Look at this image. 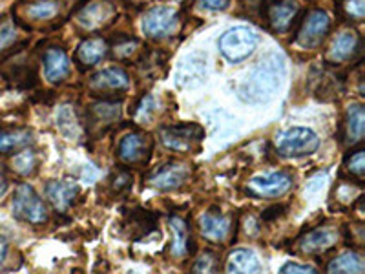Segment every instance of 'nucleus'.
Masks as SVG:
<instances>
[{
	"instance_id": "33",
	"label": "nucleus",
	"mask_w": 365,
	"mask_h": 274,
	"mask_svg": "<svg viewBox=\"0 0 365 274\" xmlns=\"http://www.w3.org/2000/svg\"><path fill=\"white\" fill-rule=\"evenodd\" d=\"M345 168L351 176L358 178L360 181L364 178V172H365V152L364 148H358L354 152H351V156L345 158Z\"/></svg>"
},
{
	"instance_id": "40",
	"label": "nucleus",
	"mask_w": 365,
	"mask_h": 274,
	"mask_svg": "<svg viewBox=\"0 0 365 274\" xmlns=\"http://www.w3.org/2000/svg\"><path fill=\"white\" fill-rule=\"evenodd\" d=\"M8 250H9V243H8V238L4 234L0 233V265L4 263L6 256H8Z\"/></svg>"
},
{
	"instance_id": "17",
	"label": "nucleus",
	"mask_w": 365,
	"mask_h": 274,
	"mask_svg": "<svg viewBox=\"0 0 365 274\" xmlns=\"http://www.w3.org/2000/svg\"><path fill=\"white\" fill-rule=\"evenodd\" d=\"M207 77V59L201 54H192L179 63L175 71V83L181 88L201 84Z\"/></svg>"
},
{
	"instance_id": "30",
	"label": "nucleus",
	"mask_w": 365,
	"mask_h": 274,
	"mask_svg": "<svg viewBox=\"0 0 365 274\" xmlns=\"http://www.w3.org/2000/svg\"><path fill=\"white\" fill-rule=\"evenodd\" d=\"M220 267V258L216 253H203L194 260L190 274H216Z\"/></svg>"
},
{
	"instance_id": "32",
	"label": "nucleus",
	"mask_w": 365,
	"mask_h": 274,
	"mask_svg": "<svg viewBox=\"0 0 365 274\" xmlns=\"http://www.w3.org/2000/svg\"><path fill=\"white\" fill-rule=\"evenodd\" d=\"M341 15L354 22H361L365 17V0H338Z\"/></svg>"
},
{
	"instance_id": "4",
	"label": "nucleus",
	"mask_w": 365,
	"mask_h": 274,
	"mask_svg": "<svg viewBox=\"0 0 365 274\" xmlns=\"http://www.w3.org/2000/svg\"><path fill=\"white\" fill-rule=\"evenodd\" d=\"M319 146V137L311 128L294 126L283 132L276 141V150L283 158H303L314 154Z\"/></svg>"
},
{
	"instance_id": "3",
	"label": "nucleus",
	"mask_w": 365,
	"mask_h": 274,
	"mask_svg": "<svg viewBox=\"0 0 365 274\" xmlns=\"http://www.w3.org/2000/svg\"><path fill=\"white\" fill-rule=\"evenodd\" d=\"M161 143L172 152H181L188 154L194 150L200 148L201 141L205 137V130L195 123H187V125H174V126H163L159 130Z\"/></svg>"
},
{
	"instance_id": "21",
	"label": "nucleus",
	"mask_w": 365,
	"mask_h": 274,
	"mask_svg": "<svg viewBox=\"0 0 365 274\" xmlns=\"http://www.w3.org/2000/svg\"><path fill=\"white\" fill-rule=\"evenodd\" d=\"M158 225V216L146 208H133L125 221V228L128 230L132 240H143L150 233H154Z\"/></svg>"
},
{
	"instance_id": "14",
	"label": "nucleus",
	"mask_w": 365,
	"mask_h": 274,
	"mask_svg": "<svg viewBox=\"0 0 365 274\" xmlns=\"http://www.w3.org/2000/svg\"><path fill=\"white\" fill-rule=\"evenodd\" d=\"M46 198L53 205V208L61 214L68 212L71 208V205L75 203V200L79 198L81 188L75 181L70 179H63V181H48L46 183Z\"/></svg>"
},
{
	"instance_id": "22",
	"label": "nucleus",
	"mask_w": 365,
	"mask_h": 274,
	"mask_svg": "<svg viewBox=\"0 0 365 274\" xmlns=\"http://www.w3.org/2000/svg\"><path fill=\"white\" fill-rule=\"evenodd\" d=\"M365 133V112L364 106L358 103L351 104L345 113L344 123V143L349 146H354L364 139Z\"/></svg>"
},
{
	"instance_id": "37",
	"label": "nucleus",
	"mask_w": 365,
	"mask_h": 274,
	"mask_svg": "<svg viewBox=\"0 0 365 274\" xmlns=\"http://www.w3.org/2000/svg\"><path fill=\"white\" fill-rule=\"evenodd\" d=\"M279 274H318L316 269L307 265H299V263H285Z\"/></svg>"
},
{
	"instance_id": "9",
	"label": "nucleus",
	"mask_w": 365,
	"mask_h": 274,
	"mask_svg": "<svg viewBox=\"0 0 365 274\" xmlns=\"http://www.w3.org/2000/svg\"><path fill=\"white\" fill-rule=\"evenodd\" d=\"M117 11L110 0H88L75 13V22L84 31H99L113 22Z\"/></svg>"
},
{
	"instance_id": "2",
	"label": "nucleus",
	"mask_w": 365,
	"mask_h": 274,
	"mask_svg": "<svg viewBox=\"0 0 365 274\" xmlns=\"http://www.w3.org/2000/svg\"><path fill=\"white\" fill-rule=\"evenodd\" d=\"M13 216L29 225H44L48 221V208L41 196L28 183H19L13 194Z\"/></svg>"
},
{
	"instance_id": "20",
	"label": "nucleus",
	"mask_w": 365,
	"mask_h": 274,
	"mask_svg": "<svg viewBox=\"0 0 365 274\" xmlns=\"http://www.w3.org/2000/svg\"><path fill=\"white\" fill-rule=\"evenodd\" d=\"M172 230V241H170V254L172 258H181L188 256L194 250V243H192L190 230H188V223L182 218L172 216L168 220Z\"/></svg>"
},
{
	"instance_id": "34",
	"label": "nucleus",
	"mask_w": 365,
	"mask_h": 274,
	"mask_svg": "<svg viewBox=\"0 0 365 274\" xmlns=\"http://www.w3.org/2000/svg\"><path fill=\"white\" fill-rule=\"evenodd\" d=\"M139 48H141V42L137 41V39H120V41L113 46V55H115L117 59H120V61H128V59H132L133 55L139 51Z\"/></svg>"
},
{
	"instance_id": "18",
	"label": "nucleus",
	"mask_w": 365,
	"mask_h": 274,
	"mask_svg": "<svg viewBox=\"0 0 365 274\" xmlns=\"http://www.w3.org/2000/svg\"><path fill=\"white\" fill-rule=\"evenodd\" d=\"M361 41L358 34L354 31H344L336 37V41L332 42L331 50L327 51V61L332 64L347 63L351 59L356 57L360 54Z\"/></svg>"
},
{
	"instance_id": "10",
	"label": "nucleus",
	"mask_w": 365,
	"mask_h": 274,
	"mask_svg": "<svg viewBox=\"0 0 365 274\" xmlns=\"http://www.w3.org/2000/svg\"><path fill=\"white\" fill-rule=\"evenodd\" d=\"M329 29H331V17L324 9H312L305 15V19L299 24L298 34H296V42H298L302 48H318L324 39L327 37Z\"/></svg>"
},
{
	"instance_id": "13",
	"label": "nucleus",
	"mask_w": 365,
	"mask_h": 274,
	"mask_svg": "<svg viewBox=\"0 0 365 274\" xmlns=\"http://www.w3.org/2000/svg\"><path fill=\"white\" fill-rule=\"evenodd\" d=\"M200 230L212 243H223L230 234L234 236L232 220L225 216L223 212L216 210V208L205 212L203 216L200 218Z\"/></svg>"
},
{
	"instance_id": "28",
	"label": "nucleus",
	"mask_w": 365,
	"mask_h": 274,
	"mask_svg": "<svg viewBox=\"0 0 365 274\" xmlns=\"http://www.w3.org/2000/svg\"><path fill=\"white\" fill-rule=\"evenodd\" d=\"M120 108L117 103H108V101H103V103L93 104L90 108V123L91 126L96 128H108L113 123L119 121Z\"/></svg>"
},
{
	"instance_id": "24",
	"label": "nucleus",
	"mask_w": 365,
	"mask_h": 274,
	"mask_svg": "<svg viewBox=\"0 0 365 274\" xmlns=\"http://www.w3.org/2000/svg\"><path fill=\"white\" fill-rule=\"evenodd\" d=\"M108 42L104 41L103 37H90L81 42L75 57L83 66H96L97 63H101L108 55Z\"/></svg>"
},
{
	"instance_id": "38",
	"label": "nucleus",
	"mask_w": 365,
	"mask_h": 274,
	"mask_svg": "<svg viewBox=\"0 0 365 274\" xmlns=\"http://www.w3.org/2000/svg\"><path fill=\"white\" fill-rule=\"evenodd\" d=\"M285 212H287L285 205H274V207L267 208V210L263 212L262 220L263 221H274V220H278V218H282Z\"/></svg>"
},
{
	"instance_id": "1",
	"label": "nucleus",
	"mask_w": 365,
	"mask_h": 274,
	"mask_svg": "<svg viewBox=\"0 0 365 274\" xmlns=\"http://www.w3.org/2000/svg\"><path fill=\"white\" fill-rule=\"evenodd\" d=\"M283 77H285V61L282 55L267 54L240 84L237 96L247 104L269 103L282 88Z\"/></svg>"
},
{
	"instance_id": "16",
	"label": "nucleus",
	"mask_w": 365,
	"mask_h": 274,
	"mask_svg": "<svg viewBox=\"0 0 365 274\" xmlns=\"http://www.w3.org/2000/svg\"><path fill=\"white\" fill-rule=\"evenodd\" d=\"M130 86V77L123 68H106L91 77L90 91L93 93H117V91H125Z\"/></svg>"
},
{
	"instance_id": "36",
	"label": "nucleus",
	"mask_w": 365,
	"mask_h": 274,
	"mask_svg": "<svg viewBox=\"0 0 365 274\" xmlns=\"http://www.w3.org/2000/svg\"><path fill=\"white\" fill-rule=\"evenodd\" d=\"M152 112H154V99L148 96L143 99V103L139 104V106H137L135 116L139 117V119H150V117H152Z\"/></svg>"
},
{
	"instance_id": "31",
	"label": "nucleus",
	"mask_w": 365,
	"mask_h": 274,
	"mask_svg": "<svg viewBox=\"0 0 365 274\" xmlns=\"http://www.w3.org/2000/svg\"><path fill=\"white\" fill-rule=\"evenodd\" d=\"M19 41L17 26L13 24L11 19H2L0 21V54H4Z\"/></svg>"
},
{
	"instance_id": "15",
	"label": "nucleus",
	"mask_w": 365,
	"mask_h": 274,
	"mask_svg": "<svg viewBox=\"0 0 365 274\" xmlns=\"http://www.w3.org/2000/svg\"><path fill=\"white\" fill-rule=\"evenodd\" d=\"M338 241V230L332 227H316L309 230L305 236L298 240L299 253L309 254V256H316L319 253L332 249Z\"/></svg>"
},
{
	"instance_id": "26",
	"label": "nucleus",
	"mask_w": 365,
	"mask_h": 274,
	"mask_svg": "<svg viewBox=\"0 0 365 274\" xmlns=\"http://www.w3.org/2000/svg\"><path fill=\"white\" fill-rule=\"evenodd\" d=\"M34 141L28 128H2L0 130V154H13L28 148Z\"/></svg>"
},
{
	"instance_id": "27",
	"label": "nucleus",
	"mask_w": 365,
	"mask_h": 274,
	"mask_svg": "<svg viewBox=\"0 0 365 274\" xmlns=\"http://www.w3.org/2000/svg\"><path fill=\"white\" fill-rule=\"evenodd\" d=\"M327 274H364V258L356 250L340 254L329 262Z\"/></svg>"
},
{
	"instance_id": "23",
	"label": "nucleus",
	"mask_w": 365,
	"mask_h": 274,
	"mask_svg": "<svg viewBox=\"0 0 365 274\" xmlns=\"http://www.w3.org/2000/svg\"><path fill=\"white\" fill-rule=\"evenodd\" d=\"M61 4L58 0H29L22 4V17L29 22L41 24V22L53 21L58 15Z\"/></svg>"
},
{
	"instance_id": "29",
	"label": "nucleus",
	"mask_w": 365,
	"mask_h": 274,
	"mask_svg": "<svg viewBox=\"0 0 365 274\" xmlns=\"http://www.w3.org/2000/svg\"><path fill=\"white\" fill-rule=\"evenodd\" d=\"M38 163H41V159H38V154L35 152V150L22 148L15 154L11 165H13V171L17 172V174L26 176V178H28V176H34L35 172L38 171Z\"/></svg>"
},
{
	"instance_id": "5",
	"label": "nucleus",
	"mask_w": 365,
	"mask_h": 274,
	"mask_svg": "<svg viewBox=\"0 0 365 274\" xmlns=\"http://www.w3.org/2000/svg\"><path fill=\"white\" fill-rule=\"evenodd\" d=\"M257 46V35L247 26H236L228 29L220 39V51L232 63L245 61L254 54Z\"/></svg>"
},
{
	"instance_id": "39",
	"label": "nucleus",
	"mask_w": 365,
	"mask_h": 274,
	"mask_svg": "<svg viewBox=\"0 0 365 274\" xmlns=\"http://www.w3.org/2000/svg\"><path fill=\"white\" fill-rule=\"evenodd\" d=\"M230 4V0H200V6L205 9H210V11H220L225 9Z\"/></svg>"
},
{
	"instance_id": "11",
	"label": "nucleus",
	"mask_w": 365,
	"mask_h": 274,
	"mask_svg": "<svg viewBox=\"0 0 365 274\" xmlns=\"http://www.w3.org/2000/svg\"><path fill=\"white\" fill-rule=\"evenodd\" d=\"M192 166L181 161H168L155 166L148 174V183L159 191H175L190 179Z\"/></svg>"
},
{
	"instance_id": "35",
	"label": "nucleus",
	"mask_w": 365,
	"mask_h": 274,
	"mask_svg": "<svg viewBox=\"0 0 365 274\" xmlns=\"http://www.w3.org/2000/svg\"><path fill=\"white\" fill-rule=\"evenodd\" d=\"M130 185H132V174H130L128 171H119L117 172L115 179H113V191L120 192V191H125V188H128Z\"/></svg>"
},
{
	"instance_id": "25",
	"label": "nucleus",
	"mask_w": 365,
	"mask_h": 274,
	"mask_svg": "<svg viewBox=\"0 0 365 274\" xmlns=\"http://www.w3.org/2000/svg\"><path fill=\"white\" fill-rule=\"evenodd\" d=\"M259 260L250 249H236L227 260V274H259Z\"/></svg>"
},
{
	"instance_id": "7",
	"label": "nucleus",
	"mask_w": 365,
	"mask_h": 274,
	"mask_svg": "<svg viewBox=\"0 0 365 274\" xmlns=\"http://www.w3.org/2000/svg\"><path fill=\"white\" fill-rule=\"evenodd\" d=\"M154 141L148 133H126L117 146V159L126 166H143L150 161Z\"/></svg>"
},
{
	"instance_id": "41",
	"label": "nucleus",
	"mask_w": 365,
	"mask_h": 274,
	"mask_svg": "<svg viewBox=\"0 0 365 274\" xmlns=\"http://www.w3.org/2000/svg\"><path fill=\"white\" fill-rule=\"evenodd\" d=\"M6 191H8V176H6L4 166L0 165V198L6 194Z\"/></svg>"
},
{
	"instance_id": "12",
	"label": "nucleus",
	"mask_w": 365,
	"mask_h": 274,
	"mask_svg": "<svg viewBox=\"0 0 365 274\" xmlns=\"http://www.w3.org/2000/svg\"><path fill=\"white\" fill-rule=\"evenodd\" d=\"M299 11L302 8L298 0H270L265 6L267 24L276 34H285L298 19Z\"/></svg>"
},
{
	"instance_id": "6",
	"label": "nucleus",
	"mask_w": 365,
	"mask_h": 274,
	"mask_svg": "<svg viewBox=\"0 0 365 274\" xmlns=\"http://www.w3.org/2000/svg\"><path fill=\"white\" fill-rule=\"evenodd\" d=\"M181 28V15L168 6H155L148 9L143 19V31L150 39H168Z\"/></svg>"
},
{
	"instance_id": "19",
	"label": "nucleus",
	"mask_w": 365,
	"mask_h": 274,
	"mask_svg": "<svg viewBox=\"0 0 365 274\" xmlns=\"http://www.w3.org/2000/svg\"><path fill=\"white\" fill-rule=\"evenodd\" d=\"M44 73L50 83H63L70 75V59L63 48H48L44 54Z\"/></svg>"
},
{
	"instance_id": "8",
	"label": "nucleus",
	"mask_w": 365,
	"mask_h": 274,
	"mask_svg": "<svg viewBox=\"0 0 365 274\" xmlns=\"http://www.w3.org/2000/svg\"><path fill=\"white\" fill-rule=\"evenodd\" d=\"M292 174L287 171L269 172V174L256 176L247 183L245 192L252 198H263V200H274L279 196L287 194L292 188Z\"/></svg>"
}]
</instances>
